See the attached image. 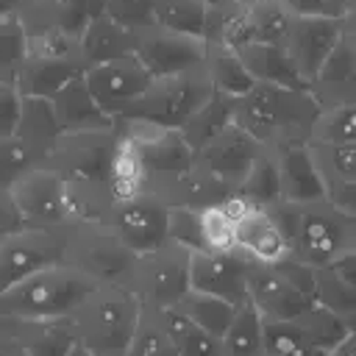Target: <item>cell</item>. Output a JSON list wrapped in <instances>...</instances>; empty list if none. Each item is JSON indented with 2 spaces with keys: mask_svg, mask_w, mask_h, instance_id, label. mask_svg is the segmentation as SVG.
Masks as SVG:
<instances>
[{
  "mask_svg": "<svg viewBox=\"0 0 356 356\" xmlns=\"http://www.w3.org/2000/svg\"><path fill=\"white\" fill-rule=\"evenodd\" d=\"M206 75H209V83L214 92L234 97V100H242L256 86V78L245 67L242 53L228 47V44H209Z\"/></svg>",
  "mask_w": 356,
  "mask_h": 356,
  "instance_id": "cell-27",
  "label": "cell"
},
{
  "mask_svg": "<svg viewBox=\"0 0 356 356\" xmlns=\"http://www.w3.org/2000/svg\"><path fill=\"white\" fill-rule=\"evenodd\" d=\"M17 139H22L42 161L50 156V150L56 147V142L64 136L53 103L47 97H22V108H19V122H17Z\"/></svg>",
  "mask_w": 356,
  "mask_h": 356,
  "instance_id": "cell-26",
  "label": "cell"
},
{
  "mask_svg": "<svg viewBox=\"0 0 356 356\" xmlns=\"http://www.w3.org/2000/svg\"><path fill=\"white\" fill-rule=\"evenodd\" d=\"M56 8H58V0H19V14L25 17L28 25L56 19Z\"/></svg>",
  "mask_w": 356,
  "mask_h": 356,
  "instance_id": "cell-50",
  "label": "cell"
},
{
  "mask_svg": "<svg viewBox=\"0 0 356 356\" xmlns=\"http://www.w3.org/2000/svg\"><path fill=\"white\" fill-rule=\"evenodd\" d=\"M11 356H25V353H22V350H17V353H11Z\"/></svg>",
  "mask_w": 356,
  "mask_h": 356,
  "instance_id": "cell-60",
  "label": "cell"
},
{
  "mask_svg": "<svg viewBox=\"0 0 356 356\" xmlns=\"http://www.w3.org/2000/svg\"><path fill=\"white\" fill-rule=\"evenodd\" d=\"M153 3L156 0H108L106 17L139 33L145 28H153Z\"/></svg>",
  "mask_w": 356,
  "mask_h": 356,
  "instance_id": "cell-44",
  "label": "cell"
},
{
  "mask_svg": "<svg viewBox=\"0 0 356 356\" xmlns=\"http://www.w3.org/2000/svg\"><path fill=\"white\" fill-rule=\"evenodd\" d=\"M86 64L81 61V56H70V58H39V56H28L25 64L19 67L14 86L22 97H53L58 89H64L72 78L83 75Z\"/></svg>",
  "mask_w": 356,
  "mask_h": 356,
  "instance_id": "cell-23",
  "label": "cell"
},
{
  "mask_svg": "<svg viewBox=\"0 0 356 356\" xmlns=\"http://www.w3.org/2000/svg\"><path fill=\"white\" fill-rule=\"evenodd\" d=\"M22 228V220H19V211L11 200V192L8 189H0V231H17Z\"/></svg>",
  "mask_w": 356,
  "mask_h": 356,
  "instance_id": "cell-51",
  "label": "cell"
},
{
  "mask_svg": "<svg viewBox=\"0 0 356 356\" xmlns=\"http://www.w3.org/2000/svg\"><path fill=\"white\" fill-rule=\"evenodd\" d=\"M189 286L220 295L234 306H242L248 300V256H242L239 250L234 253L192 250Z\"/></svg>",
  "mask_w": 356,
  "mask_h": 356,
  "instance_id": "cell-16",
  "label": "cell"
},
{
  "mask_svg": "<svg viewBox=\"0 0 356 356\" xmlns=\"http://www.w3.org/2000/svg\"><path fill=\"white\" fill-rule=\"evenodd\" d=\"M28 58V25L25 17L8 14L0 17V78L3 81H14L19 67Z\"/></svg>",
  "mask_w": 356,
  "mask_h": 356,
  "instance_id": "cell-36",
  "label": "cell"
},
{
  "mask_svg": "<svg viewBox=\"0 0 356 356\" xmlns=\"http://www.w3.org/2000/svg\"><path fill=\"white\" fill-rule=\"evenodd\" d=\"M239 53L256 83H270L281 89H312L309 78L298 70L295 58L284 44H248Z\"/></svg>",
  "mask_w": 356,
  "mask_h": 356,
  "instance_id": "cell-25",
  "label": "cell"
},
{
  "mask_svg": "<svg viewBox=\"0 0 356 356\" xmlns=\"http://www.w3.org/2000/svg\"><path fill=\"white\" fill-rule=\"evenodd\" d=\"M153 25L206 39L209 31V6L203 0H156Z\"/></svg>",
  "mask_w": 356,
  "mask_h": 356,
  "instance_id": "cell-32",
  "label": "cell"
},
{
  "mask_svg": "<svg viewBox=\"0 0 356 356\" xmlns=\"http://www.w3.org/2000/svg\"><path fill=\"white\" fill-rule=\"evenodd\" d=\"M312 300L334 314H339L348 323H356V292L337 275L331 264L314 267V286H312Z\"/></svg>",
  "mask_w": 356,
  "mask_h": 356,
  "instance_id": "cell-35",
  "label": "cell"
},
{
  "mask_svg": "<svg viewBox=\"0 0 356 356\" xmlns=\"http://www.w3.org/2000/svg\"><path fill=\"white\" fill-rule=\"evenodd\" d=\"M248 300L261 312L264 320H284L292 323L303 317L314 300L292 286L273 264H261L248 259Z\"/></svg>",
  "mask_w": 356,
  "mask_h": 356,
  "instance_id": "cell-14",
  "label": "cell"
},
{
  "mask_svg": "<svg viewBox=\"0 0 356 356\" xmlns=\"http://www.w3.org/2000/svg\"><path fill=\"white\" fill-rule=\"evenodd\" d=\"M197 220H200L203 250H217V253L236 250V220L225 209V203H211L197 209Z\"/></svg>",
  "mask_w": 356,
  "mask_h": 356,
  "instance_id": "cell-37",
  "label": "cell"
},
{
  "mask_svg": "<svg viewBox=\"0 0 356 356\" xmlns=\"http://www.w3.org/2000/svg\"><path fill=\"white\" fill-rule=\"evenodd\" d=\"M211 95H214V89L209 83L206 67L195 70V72L156 78L150 83V89L114 120H136V122H147L156 128L181 131L189 122V117L195 111H200V106Z\"/></svg>",
  "mask_w": 356,
  "mask_h": 356,
  "instance_id": "cell-4",
  "label": "cell"
},
{
  "mask_svg": "<svg viewBox=\"0 0 356 356\" xmlns=\"http://www.w3.org/2000/svg\"><path fill=\"white\" fill-rule=\"evenodd\" d=\"M292 17L312 19H348L353 0H278Z\"/></svg>",
  "mask_w": 356,
  "mask_h": 356,
  "instance_id": "cell-45",
  "label": "cell"
},
{
  "mask_svg": "<svg viewBox=\"0 0 356 356\" xmlns=\"http://www.w3.org/2000/svg\"><path fill=\"white\" fill-rule=\"evenodd\" d=\"M170 209L172 206L156 189H145V192H139L128 200L108 203L100 222L117 239H122L134 253L145 256V253H153V250H159L170 242L167 239Z\"/></svg>",
  "mask_w": 356,
  "mask_h": 356,
  "instance_id": "cell-5",
  "label": "cell"
},
{
  "mask_svg": "<svg viewBox=\"0 0 356 356\" xmlns=\"http://www.w3.org/2000/svg\"><path fill=\"white\" fill-rule=\"evenodd\" d=\"M281 175V195L284 203L292 206H314L328 200V184L317 167L309 142H286L273 147Z\"/></svg>",
  "mask_w": 356,
  "mask_h": 356,
  "instance_id": "cell-15",
  "label": "cell"
},
{
  "mask_svg": "<svg viewBox=\"0 0 356 356\" xmlns=\"http://www.w3.org/2000/svg\"><path fill=\"white\" fill-rule=\"evenodd\" d=\"M323 106L312 89H281L270 83H256L236 103L234 122L242 125L264 147L286 142H309L312 128Z\"/></svg>",
  "mask_w": 356,
  "mask_h": 356,
  "instance_id": "cell-1",
  "label": "cell"
},
{
  "mask_svg": "<svg viewBox=\"0 0 356 356\" xmlns=\"http://www.w3.org/2000/svg\"><path fill=\"white\" fill-rule=\"evenodd\" d=\"M309 145H356V103L323 108Z\"/></svg>",
  "mask_w": 356,
  "mask_h": 356,
  "instance_id": "cell-38",
  "label": "cell"
},
{
  "mask_svg": "<svg viewBox=\"0 0 356 356\" xmlns=\"http://www.w3.org/2000/svg\"><path fill=\"white\" fill-rule=\"evenodd\" d=\"M172 309H178L184 317H189L195 325H200V328L209 331L211 337L222 339V334L228 331V325H231V320H234V314H236L239 306H234L231 300H225V298H220V295L200 292V289H189V292L178 300V306H172Z\"/></svg>",
  "mask_w": 356,
  "mask_h": 356,
  "instance_id": "cell-28",
  "label": "cell"
},
{
  "mask_svg": "<svg viewBox=\"0 0 356 356\" xmlns=\"http://www.w3.org/2000/svg\"><path fill=\"white\" fill-rule=\"evenodd\" d=\"M189 259H192L189 248L167 242L164 248L136 259V267L128 275L125 286L134 289V295L142 300L145 309H156V312L172 309L192 289Z\"/></svg>",
  "mask_w": 356,
  "mask_h": 356,
  "instance_id": "cell-7",
  "label": "cell"
},
{
  "mask_svg": "<svg viewBox=\"0 0 356 356\" xmlns=\"http://www.w3.org/2000/svg\"><path fill=\"white\" fill-rule=\"evenodd\" d=\"M239 3H256V0H239Z\"/></svg>",
  "mask_w": 356,
  "mask_h": 356,
  "instance_id": "cell-61",
  "label": "cell"
},
{
  "mask_svg": "<svg viewBox=\"0 0 356 356\" xmlns=\"http://www.w3.org/2000/svg\"><path fill=\"white\" fill-rule=\"evenodd\" d=\"M345 36V19H312V17H295L289 36H286V50L295 58L298 70L309 78V83L317 78L334 47Z\"/></svg>",
  "mask_w": 356,
  "mask_h": 356,
  "instance_id": "cell-17",
  "label": "cell"
},
{
  "mask_svg": "<svg viewBox=\"0 0 356 356\" xmlns=\"http://www.w3.org/2000/svg\"><path fill=\"white\" fill-rule=\"evenodd\" d=\"M264 356H270V353H264Z\"/></svg>",
  "mask_w": 356,
  "mask_h": 356,
  "instance_id": "cell-63",
  "label": "cell"
},
{
  "mask_svg": "<svg viewBox=\"0 0 356 356\" xmlns=\"http://www.w3.org/2000/svg\"><path fill=\"white\" fill-rule=\"evenodd\" d=\"M70 261V231L17 228L0 239V295L28 275Z\"/></svg>",
  "mask_w": 356,
  "mask_h": 356,
  "instance_id": "cell-8",
  "label": "cell"
},
{
  "mask_svg": "<svg viewBox=\"0 0 356 356\" xmlns=\"http://www.w3.org/2000/svg\"><path fill=\"white\" fill-rule=\"evenodd\" d=\"M345 36L356 44V0L350 3V14H348V19H345Z\"/></svg>",
  "mask_w": 356,
  "mask_h": 356,
  "instance_id": "cell-55",
  "label": "cell"
},
{
  "mask_svg": "<svg viewBox=\"0 0 356 356\" xmlns=\"http://www.w3.org/2000/svg\"><path fill=\"white\" fill-rule=\"evenodd\" d=\"M70 356H95V353H89V350H86V348H83V345L78 342V345L72 348V353H70Z\"/></svg>",
  "mask_w": 356,
  "mask_h": 356,
  "instance_id": "cell-58",
  "label": "cell"
},
{
  "mask_svg": "<svg viewBox=\"0 0 356 356\" xmlns=\"http://www.w3.org/2000/svg\"><path fill=\"white\" fill-rule=\"evenodd\" d=\"M292 286H298L300 292H306L309 298H312V286H314V267L312 264H306L303 259H298V256H284L281 261H275L273 264Z\"/></svg>",
  "mask_w": 356,
  "mask_h": 356,
  "instance_id": "cell-48",
  "label": "cell"
},
{
  "mask_svg": "<svg viewBox=\"0 0 356 356\" xmlns=\"http://www.w3.org/2000/svg\"><path fill=\"white\" fill-rule=\"evenodd\" d=\"M136 42H139L136 31L114 22L111 17H95L86 22V28L78 39V53H81V61L86 67H95V64L134 56Z\"/></svg>",
  "mask_w": 356,
  "mask_h": 356,
  "instance_id": "cell-22",
  "label": "cell"
},
{
  "mask_svg": "<svg viewBox=\"0 0 356 356\" xmlns=\"http://www.w3.org/2000/svg\"><path fill=\"white\" fill-rule=\"evenodd\" d=\"M6 328H11V320H8V317H3V314H0V331H6Z\"/></svg>",
  "mask_w": 356,
  "mask_h": 356,
  "instance_id": "cell-59",
  "label": "cell"
},
{
  "mask_svg": "<svg viewBox=\"0 0 356 356\" xmlns=\"http://www.w3.org/2000/svg\"><path fill=\"white\" fill-rule=\"evenodd\" d=\"M312 92L323 108L356 103V44L348 36H342V42L312 81Z\"/></svg>",
  "mask_w": 356,
  "mask_h": 356,
  "instance_id": "cell-20",
  "label": "cell"
},
{
  "mask_svg": "<svg viewBox=\"0 0 356 356\" xmlns=\"http://www.w3.org/2000/svg\"><path fill=\"white\" fill-rule=\"evenodd\" d=\"M236 103H239V100L214 92V95L200 106V111H195V114L189 117V122L181 128V134H184V139L192 145L195 153H197L209 139H214L222 128H228V125L234 122Z\"/></svg>",
  "mask_w": 356,
  "mask_h": 356,
  "instance_id": "cell-31",
  "label": "cell"
},
{
  "mask_svg": "<svg viewBox=\"0 0 356 356\" xmlns=\"http://www.w3.org/2000/svg\"><path fill=\"white\" fill-rule=\"evenodd\" d=\"M331 267L337 270V275L356 292V250H348V253H342V256H337L334 261H331Z\"/></svg>",
  "mask_w": 356,
  "mask_h": 356,
  "instance_id": "cell-52",
  "label": "cell"
},
{
  "mask_svg": "<svg viewBox=\"0 0 356 356\" xmlns=\"http://www.w3.org/2000/svg\"><path fill=\"white\" fill-rule=\"evenodd\" d=\"M236 250L261 264H275L292 253L286 234L281 231L275 214L259 206H250L236 220Z\"/></svg>",
  "mask_w": 356,
  "mask_h": 356,
  "instance_id": "cell-18",
  "label": "cell"
},
{
  "mask_svg": "<svg viewBox=\"0 0 356 356\" xmlns=\"http://www.w3.org/2000/svg\"><path fill=\"white\" fill-rule=\"evenodd\" d=\"M53 111L64 134H81V131H111L117 120L95 100L89 86L83 83V75L72 78L64 89H58L53 97Z\"/></svg>",
  "mask_w": 356,
  "mask_h": 356,
  "instance_id": "cell-19",
  "label": "cell"
},
{
  "mask_svg": "<svg viewBox=\"0 0 356 356\" xmlns=\"http://www.w3.org/2000/svg\"><path fill=\"white\" fill-rule=\"evenodd\" d=\"M295 323L306 331V337L312 339V345L317 350H323L325 356H331L345 342V337L353 331V325H356V323H348L339 314H334V312H328V309H323L317 303L303 317H298Z\"/></svg>",
  "mask_w": 356,
  "mask_h": 356,
  "instance_id": "cell-34",
  "label": "cell"
},
{
  "mask_svg": "<svg viewBox=\"0 0 356 356\" xmlns=\"http://www.w3.org/2000/svg\"><path fill=\"white\" fill-rule=\"evenodd\" d=\"M128 356H181L156 309H145L134 342L128 348Z\"/></svg>",
  "mask_w": 356,
  "mask_h": 356,
  "instance_id": "cell-40",
  "label": "cell"
},
{
  "mask_svg": "<svg viewBox=\"0 0 356 356\" xmlns=\"http://www.w3.org/2000/svg\"><path fill=\"white\" fill-rule=\"evenodd\" d=\"M142 300L125 284H100L70 317L78 342L95 356H128L139 320Z\"/></svg>",
  "mask_w": 356,
  "mask_h": 356,
  "instance_id": "cell-3",
  "label": "cell"
},
{
  "mask_svg": "<svg viewBox=\"0 0 356 356\" xmlns=\"http://www.w3.org/2000/svg\"><path fill=\"white\" fill-rule=\"evenodd\" d=\"M136 259L139 253L117 239L100 220H86L70 228V261L89 273L97 284H125Z\"/></svg>",
  "mask_w": 356,
  "mask_h": 356,
  "instance_id": "cell-9",
  "label": "cell"
},
{
  "mask_svg": "<svg viewBox=\"0 0 356 356\" xmlns=\"http://www.w3.org/2000/svg\"><path fill=\"white\" fill-rule=\"evenodd\" d=\"M3 234H6V231H0V239H3Z\"/></svg>",
  "mask_w": 356,
  "mask_h": 356,
  "instance_id": "cell-62",
  "label": "cell"
},
{
  "mask_svg": "<svg viewBox=\"0 0 356 356\" xmlns=\"http://www.w3.org/2000/svg\"><path fill=\"white\" fill-rule=\"evenodd\" d=\"M86 6H89V19H95V17H106L108 0H86Z\"/></svg>",
  "mask_w": 356,
  "mask_h": 356,
  "instance_id": "cell-56",
  "label": "cell"
},
{
  "mask_svg": "<svg viewBox=\"0 0 356 356\" xmlns=\"http://www.w3.org/2000/svg\"><path fill=\"white\" fill-rule=\"evenodd\" d=\"M220 345L222 356H264V317L250 300L236 309Z\"/></svg>",
  "mask_w": 356,
  "mask_h": 356,
  "instance_id": "cell-29",
  "label": "cell"
},
{
  "mask_svg": "<svg viewBox=\"0 0 356 356\" xmlns=\"http://www.w3.org/2000/svg\"><path fill=\"white\" fill-rule=\"evenodd\" d=\"M134 56L153 78H167V75L203 70L206 56H209V42L200 36L175 33V31L153 25V28L139 31Z\"/></svg>",
  "mask_w": 356,
  "mask_h": 356,
  "instance_id": "cell-11",
  "label": "cell"
},
{
  "mask_svg": "<svg viewBox=\"0 0 356 356\" xmlns=\"http://www.w3.org/2000/svg\"><path fill=\"white\" fill-rule=\"evenodd\" d=\"M325 181L356 184V145H312Z\"/></svg>",
  "mask_w": 356,
  "mask_h": 356,
  "instance_id": "cell-41",
  "label": "cell"
},
{
  "mask_svg": "<svg viewBox=\"0 0 356 356\" xmlns=\"http://www.w3.org/2000/svg\"><path fill=\"white\" fill-rule=\"evenodd\" d=\"M236 195L245 197L250 206H259V209H273V206L284 203L281 175H278V161H275L273 147H264V153L253 161L245 181L236 186Z\"/></svg>",
  "mask_w": 356,
  "mask_h": 356,
  "instance_id": "cell-30",
  "label": "cell"
},
{
  "mask_svg": "<svg viewBox=\"0 0 356 356\" xmlns=\"http://www.w3.org/2000/svg\"><path fill=\"white\" fill-rule=\"evenodd\" d=\"M331 356H356V325H353V331L345 337V342H342Z\"/></svg>",
  "mask_w": 356,
  "mask_h": 356,
  "instance_id": "cell-53",
  "label": "cell"
},
{
  "mask_svg": "<svg viewBox=\"0 0 356 356\" xmlns=\"http://www.w3.org/2000/svg\"><path fill=\"white\" fill-rule=\"evenodd\" d=\"M348 250H356V217L334 209L328 200L300 206L292 256L312 267H325Z\"/></svg>",
  "mask_w": 356,
  "mask_h": 356,
  "instance_id": "cell-6",
  "label": "cell"
},
{
  "mask_svg": "<svg viewBox=\"0 0 356 356\" xmlns=\"http://www.w3.org/2000/svg\"><path fill=\"white\" fill-rule=\"evenodd\" d=\"M167 239L172 245L189 248V250H203L197 209H192V206H172L170 209V231H167Z\"/></svg>",
  "mask_w": 356,
  "mask_h": 356,
  "instance_id": "cell-43",
  "label": "cell"
},
{
  "mask_svg": "<svg viewBox=\"0 0 356 356\" xmlns=\"http://www.w3.org/2000/svg\"><path fill=\"white\" fill-rule=\"evenodd\" d=\"M206 6H209V11L211 8H225V6H231V3H236V0H203Z\"/></svg>",
  "mask_w": 356,
  "mask_h": 356,
  "instance_id": "cell-57",
  "label": "cell"
},
{
  "mask_svg": "<svg viewBox=\"0 0 356 356\" xmlns=\"http://www.w3.org/2000/svg\"><path fill=\"white\" fill-rule=\"evenodd\" d=\"M97 286L89 273L72 261H61L6 289L0 295V314L8 320H64L72 317Z\"/></svg>",
  "mask_w": 356,
  "mask_h": 356,
  "instance_id": "cell-2",
  "label": "cell"
},
{
  "mask_svg": "<svg viewBox=\"0 0 356 356\" xmlns=\"http://www.w3.org/2000/svg\"><path fill=\"white\" fill-rule=\"evenodd\" d=\"M19 108H22V95L17 92L14 81L0 78V139H8L17 134Z\"/></svg>",
  "mask_w": 356,
  "mask_h": 356,
  "instance_id": "cell-46",
  "label": "cell"
},
{
  "mask_svg": "<svg viewBox=\"0 0 356 356\" xmlns=\"http://www.w3.org/2000/svg\"><path fill=\"white\" fill-rule=\"evenodd\" d=\"M44 164L22 139L8 136L0 139V189H11L17 178H22L31 167Z\"/></svg>",
  "mask_w": 356,
  "mask_h": 356,
  "instance_id": "cell-42",
  "label": "cell"
},
{
  "mask_svg": "<svg viewBox=\"0 0 356 356\" xmlns=\"http://www.w3.org/2000/svg\"><path fill=\"white\" fill-rule=\"evenodd\" d=\"M117 128V125H114ZM81 131V134H64L44 164L56 167L61 175H67L72 184L95 192H106L108 181V164L114 150L117 131Z\"/></svg>",
  "mask_w": 356,
  "mask_h": 356,
  "instance_id": "cell-10",
  "label": "cell"
},
{
  "mask_svg": "<svg viewBox=\"0 0 356 356\" xmlns=\"http://www.w3.org/2000/svg\"><path fill=\"white\" fill-rule=\"evenodd\" d=\"M261 153H264V145L253 139L242 125L231 122L195 153V164L206 175H211L231 192H236V186L245 181L248 170Z\"/></svg>",
  "mask_w": 356,
  "mask_h": 356,
  "instance_id": "cell-12",
  "label": "cell"
},
{
  "mask_svg": "<svg viewBox=\"0 0 356 356\" xmlns=\"http://www.w3.org/2000/svg\"><path fill=\"white\" fill-rule=\"evenodd\" d=\"M325 184H328V203L356 217V184H348V181H325Z\"/></svg>",
  "mask_w": 356,
  "mask_h": 356,
  "instance_id": "cell-49",
  "label": "cell"
},
{
  "mask_svg": "<svg viewBox=\"0 0 356 356\" xmlns=\"http://www.w3.org/2000/svg\"><path fill=\"white\" fill-rule=\"evenodd\" d=\"M25 356H70L78 345V331L64 320H11L8 328Z\"/></svg>",
  "mask_w": 356,
  "mask_h": 356,
  "instance_id": "cell-24",
  "label": "cell"
},
{
  "mask_svg": "<svg viewBox=\"0 0 356 356\" xmlns=\"http://www.w3.org/2000/svg\"><path fill=\"white\" fill-rule=\"evenodd\" d=\"M156 78L139 64L136 56L114 58L106 64H95L83 70V83L95 95V100L111 114L120 117L134 100H139Z\"/></svg>",
  "mask_w": 356,
  "mask_h": 356,
  "instance_id": "cell-13",
  "label": "cell"
},
{
  "mask_svg": "<svg viewBox=\"0 0 356 356\" xmlns=\"http://www.w3.org/2000/svg\"><path fill=\"white\" fill-rule=\"evenodd\" d=\"M56 22H58L61 31H67L75 39H81V33H83V28L89 22V6H86V0H58Z\"/></svg>",
  "mask_w": 356,
  "mask_h": 356,
  "instance_id": "cell-47",
  "label": "cell"
},
{
  "mask_svg": "<svg viewBox=\"0 0 356 356\" xmlns=\"http://www.w3.org/2000/svg\"><path fill=\"white\" fill-rule=\"evenodd\" d=\"M159 314H161V320H164L181 356H222L220 339L211 337L209 331H203L200 325H195L178 309H161Z\"/></svg>",
  "mask_w": 356,
  "mask_h": 356,
  "instance_id": "cell-33",
  "label": "cell"
},
{
  "mask_svg": "<svg viewBox=\"0 0 356 356\" xmlns=\"http://www.w3.org/2000/svg\"><path fill=\"white\" fill-rule=\"evenodd\" d=\"M264 353L270 356H325L312 345L306 331L292 320H264Z\"/></svg>",
  "mask_w": 356,
  "mask_h": 356,
  "instance_id": "cell-39",
  "label": "cell"
},
{
  "mask_svg": "<svg viewBox=\"0 0 356 356\" xmlns=\"http://www.w3.org/2000/svg\"><path fill=\"white\" fill-rule=\"evenodd\" d=\"M19 348H17V339H14V334L6 328V331H0V356H11V353H17Z\"/></svg>",
  "mask_w": 356,
  "mask_h": 356,
  "instance_id": "cell-54",
  "label": "cell"
},
{
  "mask_svg": "<svg viewBox=\"0 0 356 356\" xmlns=\"http://www.w3.org/2000/svg\"><path fill=\"white\" fill-rule=\"evenodd\" d=\"M114 131H117V136H114L108 181H106V195H108L111 203L114 200H128V197L145 192L147 184H150L147 164H145L139 142L122 128H114Z\"/></svg>",
  "mask_w": 356,
  "mask_h": 356,
  "instance_id": "cell-21",
  "label": "cell"
}]
</instances>
